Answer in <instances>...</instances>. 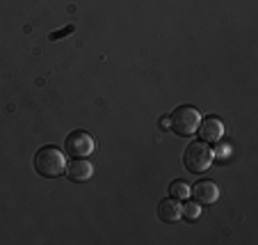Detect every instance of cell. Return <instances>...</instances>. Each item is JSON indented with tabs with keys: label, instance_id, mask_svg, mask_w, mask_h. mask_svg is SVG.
Here are the masks:
<instances>
[{
	"label": "cell",
	"instance_id": "6da1fadb",
	"mask_svg": "<svg viewBox=\"0 0 258 245\" xmlns=\"http://www.w3.org/2000/svg\"><path fill=\"white\" fill-rule=\"evenodd\" d=\"M34 170H37V174H41L46 179H57L67 170V156L57 147L46 144L34 154Z\"/></svg>",
	"mask_w": 258,
	"mask_h": 245
},
{
	"label": "cell",
	"instance_id": "7a4b0ae2",
	"mask_svg": "<svg viewBox=\"0 0 258 245\" xmlns=\"http://www.w3.org/2000/svg\"><path fill=\"white\" fill-rule=\"evenodd\" d=\"M199 124H201V113L195 106H180L169 117V128L180 137L195 135L199 131Z\"/></svg>",
	"mask_w": 258,
	"mask_h": 245
},
{
	"label": "cell",
	"instance_id": "3957f363",
	"mask_svg": "<svg viewBox=\"0 0 258 245\" xmlns=\"http://www.w3.org/2000/svg\"><path fill=\"white\" fill-rule=\"evenodd\" d=\"M213 149L208 147V142H204V140H195V142L187 144L185 154H183V163H185V167L190 172H195V174H201V172H206L210 165H213Z\"/></svg>",
	"mask_w": 258,
	"mask_h": 245
},
{
	"label": "cell",
	"instance_id": "277c9868",
	"mask_svg": "<svg viewBox=\"0 0 258 245\" xmlns=\"http://www.w3.org/2000/svg\"><path fill=\"white\" fill-rule=\"evenodd\" d=\"M64 149L73 158H87L96 152V137L89 135L87 131H73L64 140Z\"/></svg>",
	"mask_w": 258,
	"mask_h": 245
},
{
	"label": "cell",
	"instance_id": "5b68a950",
	"mask_svg": "<svg viewBox=\"0 0 258 245\" xmlns=\"http://www.w3.org/2000/svg\"><path fill=\"white\" fill-rule=\"evenodd\" d=\"M64 174L71 183H85L94 177V163H89L87 158H73L71 163H67Z\"/></svg>",
	"mask_w": 258,
	"mask_h": 245
},
{
	"label": "cell",
	"instance_id": "8992f818",
	"mask_svg": "<svg viewBox=\"0 0 258 245\" xmlns=\"http://www.w3.org/2000/svg\"><path fill=\"white\" fill-rule=\"evenodd\" d=\"M190 195L195 197V202H199V204H215V202L219 200V195H222V190H219V186L215 181L204 179V181L195 183Z\"/></svg>",
	"mask_w": 258,
	"mask_h": 245
},
{
	"label": "cell",
	"instance_id": "52a82bcc",
	"mask_svg": "<svg viewBox=\"0 0 258 245\" xmlns=\"http://www.w3.org/2000/svg\"><path fill=\"white\" fill-rule=\"evenodd\" d=\"M197 133L201 135L204 142H217V140H222V135H224V122L217 117H206V119H201Z\"/></svg>",
	"mask_w": 258,
	"mask_h": 245
},
{
	"label": "cell",
	"instance_id": "ba28073f",
	"mask_svg": "<svg viewBox=\"0 0 258 245\" xmlns=\"http://www.w3.org/2000/svg\"><path fill=\"white\" fill-rule=\"evenodd\" d=\"M158 218H160L162 222H169V225L178 222L180 218H183V206H180V200H174V197L162 200L160 204H158Z\"/></svg>",
	"mask_w": 258,
	"mask_h": 245
},
{
	"label": "cell",
	"instance_id": "9c48e42d",
	"mask_svg": "<svg viewBox=\"0 0 258 245\" xmlns=\"http://www.w3.org/2000/svg\"><path fill=\"white\" fill-rule=\"evenodd\" d=\"M190 190H192V188L187 186L185 181H180V179L169 186V192H171V197H174V200H187V197H190Z\"/></svg>",
	"mask_w": 258,
	"mask_h": 245
},
{
	"label": "cell",
	"instance_id": "30bf717a",
	"mask_svg": "<svg viewBox=\"0 0 258 245\" xmlns=\"http://www.w3.org/2000/svg\"><path fill=\"white\" fill-rule=\"evenodd\" d=\"M183 216H185V220H197V218L201 216V204L199 202H190V204L183 206Z\"/></svg>",
	"mask_w": 258,
	"mask_h": 245
},
{
	"label": "cell",
	"instance_id": "8fae6325",
	"mask_svg": "<svg viewBox=\"0 0 258 245\" xmlns=\"http://www.w3.org/2000/svg\"><path fill=\"white\" fill-rule=\"evenodd\" d=\"M73 25H67V28H62V30H55V32H50V39L53 41H57V39H64V37H67V34H71L73 32Z\"/></svg>",
	"mask_w": 258,
	"mask_h": 245
},
{
	"label": "cell",
	"instance_id": "7c38bea8",
	"mask_svg": "<svg viewBox=\"0 0 258 245\" xmlns=\"http://www.w3.org/2000/svg\"><path fill=\"white\" fill-rule=\"evenodd\" d=\"M160 126L167 131V128H169V119H167V117H162V119H160Z\"/></svg>",
	"mask_w": 258,
	"mask_h": 245
}]
</instances>
